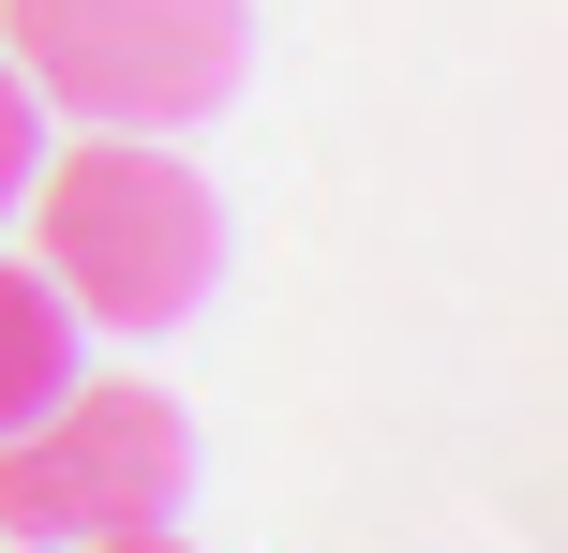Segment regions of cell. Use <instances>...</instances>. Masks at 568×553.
<instances>
[{
  "label": "cell",
  "mask_w": 568,
  "mask_h": 553,
  "mask_svg": "<svg viewBox=\"0 0 568 553\" xmlns=\"http://www.w3.org/2000/svg\"><path fill=\"white\" fill-rule=\"evenodd\" d=\"M16 209H30V269L60 285L75 329L165 345V329H195L210 285H225V195H210L180 150H150V135L45 150Z\"/></svg>",
  "instance_id": "6da1fadb"
},
{
  "label": "cell",
  "mask_w": 568,
  "mask_h": 553,
  "mask_svg": "<svg viewBox=\"0 0 568 553\" xmlns=\"http://www.w3.org/2000/svg\"><path fill=\"white\" fill-rule=\"evenodd\" d=\"M0 60L90 135H195L255 75V0H0Z\"/></svg>",
  "instance_id": "7a4b0ae2"
},
{
  "label": "cell",
  "mask_w": 568,
  "mask_h": 553,
  "mask_svg": "<svg viewBox=\"0 0 568 553\" xmlns=\"http://www.w3.org/2000/svg\"><path fill=\"white\" fill-rule=\"evenodd\" d=\"M195 509V419L150 375H75L30 434H0V539L75 553L120 524H180Z\"/></svg>",
  "instance_id": "3957f363"
},
{
  "label": "cell",
  "mask_w": 568,
  "mask_h": 553,
  "mask_svg": "<svg viewBox=\"0 0 568 553\" xmlns=\"http://www.w3.org/2000/svg\"><path fill=\"white\" fill-rule=\"evenodd\" d=\"M75 345H90V329L60 315V285H45V269H16V255H0V434H30V419H45L60 389L90 375Z\"/></svg>",
  "instance_id": "277c9868"
},
{
  "label": "cell",
  "mask_w": 568,
  "mask_h": 553,
  "mask_svg": "<svg viewBox=\"0 0 568 553\" xmlns=\"http://www.w3.org/2000/svg\"><path fill=\"white\" fill-rule=\"evenodd\" d=\"M30 165H45V105H30V75L0 60V209L30 195Z\"/></svg>",
  "instance_id": "5b68a950"
},
{
  "label": "cell",
  "mask_w": 568,
  "mask_h": 553,
  "mask_svg": "<svg viewBox=\"0 0 568 553\" xmlns=\"http://www.w3.org/2000/svg\"><path fill=\"white\" fill-rule=\"evenodd\" d=\"M75 553H195L180 524H120V539H75Z\"/></svg>",
  "instance_id": "8992f818"
},
{
  "label": "cell",
  "mask_w": 568,
  "mask_h": 553,
  "mask_svg": "<svg viewBox=\"0 0 568 553\" xmlns=\"http://www.w3.org/2000/svg\"><path fill=\"white\" fill-rule=\"evenodd\" d=\"M0 553H16V539H0Z\"/></svg>",
  "instance_id": "52a82bcc"
}]
</instances>
